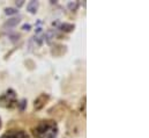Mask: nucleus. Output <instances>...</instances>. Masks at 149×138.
Listing matches in <instances>:
<instances>
[{
  "label": "nucleus",
  "instance_id": "nucleus-12",
  "mask_svg": "<svg viewBox=\"0 0 149 138\" xmlns=\"http://www.w3.org/2000/svg\"><path fill=\"white\" fill-rule=\"evenodd\" d=\"M17 106H19L20 110L23 111V110H24V108H26V106H27V100H26V99H22V100H21V102L17 103Z\"/></svg>",
  "mask_w": 149,
  "mask_h": 138
},
{
  "label": "nucleus",
  "instance_id": "nucleus-8",
  "mask_svg": "<svg viewBox=\"0 0 149 138\" xmlns=\"http://www.w3.org/2000/svg\"><path fill=\"white\" fill-rule=\"evenodd\" d=\"M67 8L72 12H75L76 9L79 8V1H69L67 4Z\"/></svg>",
  "mask_w": 149,
  "mask_h": 138
},
{
  "label": "nucleus",
  "instance_id": "nucleus-1",
  "mask_svg": "<svg viewBox=\"0 0 149 138\" xmlns=\"http://www.w3.org/2000/svg\"><path fill=\"white\" fill-rule=\"evenodd\" d=\"M58 125L52 120L41 121L34 129L35 138H57Z\"/></svg>",
  "mask_w": 149,
  "mask_h": 138
},
{
  "label": "nucleus",
  "instance_id": "nucleus-3",
  "mask_svg": "<svg viewBox=\"0 0 149 138\" xmlns=\"http://www.w3.org/2000/svg\"><path fill=\"white\" fill-rule=\"evenodd\" d=\"M1 138H30L23 130H11L3 135Z\"/></svg>",
  "mask_w": 149,
  "mask_h": 138
},
{
  "label": "nucleus",
  "instance_id": "nucleus-6",
  "mask_svg": "<svg viewBox=\"0 0 149 138\" xmlns=\"http://www.w3.org/2000/svg\"><path fill=\"white\" fill-rule=\"evenodd\" d=\"M38 1H36V0H33V1H30L29 4L27 5V11L29 12L30 14H35L36 12H37V8H38Z\"/></svg>",
  "mask_w": 149,
  "mask_h": 138
},
{
  "label": "nucleus",
  "instance_id": "nucleus-13",
  "mask_svg": "<svg viewBox=\"0 0 149 138\" xmlns=\"http://www.w3.org/2000/svg\"><path fill=\"white\" fill-rule=\"evenodd\" d=\"M22 29H23V30H30V29H31V25H29V23H24V25L22 26Z\"/></svg>",
  "mask_w": 149,
  "mask_h": 138
},
{
  "label": "nucleus",
  "instance_id": "nucleus-7",
  "mask_svg": "<svg viewBox=\"0 0 149 138\" xmlns=\"http://www.w3.org/2000/svg\"><path fill=\"white\" fill-rule=\"evenodd\" d=\"M59 29L61 31H65V33H69V31H72L74 29V25H72V23H61V25L59 26Z\"/></svg>",
  "mask_w": 149,
  "mask_h": 138
},
{
  "label": "nucleus",
  "instance_id": "nucleus-4",
  "mask_svg": "<svg viewBox=\"0 0 149 138\" xmlns=\"http://www.w3.org/2000/svg\"><path fill=\"white\" fill-rule=\"evenodd\" d=\"M49 101V95L47 94H41L37 99L35 100V102H34V108H35L36 110H41L42 108L45 106V103Z\"/></svg>",
  "mask_w": 149,
  "mask_h": 138
},
{
  "label": "nucleus",
  "instance_id": "nucleus-5",
  "mask_svg": "<svg viewBox=\"0 0 149 138\" xmlns=\"http://www.w3.org/2000/svg\"><path fill=\"white\" fill-rule=\"evenodd\" d=\"M20 21H21V17L17 16V17H12V19H9L8 21H6L5 25H4V27L5 28H11V27H15V26H17L20 23Z\"/></svg>",
  "mask_w": 149,
  "mask_h": 138
},
{
  "label": "nucleus",
  "instance_id": "nucleus-10",
  "mask_svg": "<svg viewBox=\"0 0 149 138\" xmlns=\"http://www.w3.org/2000/svg\"><path fill=\"white\" fill-rule=\"evenodd\" d=\"M5 13L7 15H14V14L19 13V11H17V8H14V7H8V8L5 9Z\"/></svg>",
  "mask_w": 149,
  "mask_h": 138
},
{
  "label": "nucleus",
  "instance_id": "nucleus-14",
  "mask_svg": "<svg viewBox=\"0 0 149 138\" xmlns=\"http://www.w3.org/2000/svg\"><path fill=\"white\" fill-rule=\"evenodd\" d=\"M23 4H24V1H23V0H19V1H16V7L19 8V7H21Z\"/></svg>",
  "mask_w": 149,
  "mask_h": 138
},
{
  "label": "nucleus",
  "instance_id": "nucleus-2",
  "mask_svg": "<svg viewBox=\"0 0 149 138\" xmlns=\"http://www.w3.org/2000/svg\"><path fill=\"white\" fill-rule=\"evenodd\" d=\"M0 106L4 108H15L17 106L16 101V93L12 88H8L5 93L0 95Z\"/></svg>",
  "mask_w": 149,
  "mask_h": 138
},
{
  "label": "nucleus",
  "instance_id": "nucleus-9",
  "mask_svg": "<svg viewBox=\"0 0 149 138\" xmlns=\"http://www.w3.org/2000/svg\"><path fill=\"white\" fill-rule=\"evenodd\" d=\"M54 31L53 30H49V31H46L45 33V35H44V38H46V42H51V40L52 38H54Z\"/></svg>",
  "mask_w": 149,
  "mask_h": 138
},
{
  "label": "nucleus",
  "instance_id": "nucleus-11",
  "mask_svg": "<svg viewBox=\"0 0 149 138\" xmlns=\"http://www.w3.org/2000/svg\"><path fill=\"white\" fill-rule=\"evenodd\" d=\"M80 110H81V113L83 114V115H86V96H83V99H82V101H81Z\"/></svg>",
  "mask_w": 149,
  "mask_h": 138
},
{
  "label": "nucleus",
  "instance_id": "nucleus-16",
  "mask_svg": "<svg viewBox=\"0 0 149 138\" xmlns=\"http://www.w3.org/2000/svg\"><path fill=\"white\" fill-rule=\"evenodd\" d=\"M0 128H1V119H0Z\"/></svg>",
  "mask_w": 149,
  "mask_h": 138
},
{
  "label": "nucleus",
  "instance_id": "nucleus-15",
  "mask_svg": "<svg viewBox=\"0 0 149 138\" xmlns=\"http://www.w3.org/2000/svg\"><path fill=\"white\" fill-rule=\"evenodd\" d=\"M19 37H20L19 34H17V35H14V36H11V38H12V41L13 42H15L16 40H19Z\"/></svg>",
  "mask_w": 149,
  "mask_h": 138
}]
</instances>
